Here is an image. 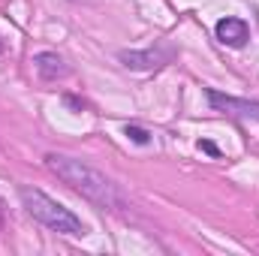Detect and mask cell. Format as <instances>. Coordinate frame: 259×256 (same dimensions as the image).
Wrapping results in <instances>:
<instances>
[{
    "mask_svg": "<svg viewBox=\"0 0 259 256\" xmlns=\"http://www.w3.org/2000/svg\"><path fill=\"white\" fill-rule=\"evenodd\" d=\"M199 148H202V151H208V154H214V157H220V148H217L214 142H208V139H202V142H199Z\"/></svg>",
    "mask_w": 259,
    "mask_h": 256,
    "instance_id": "8",
    "label": "cell"
},
{
    "mask_svg": "<svg viewBox=\"0 0 259 256\" xmlns=\"http://www.w3.org/2000/svg\"><path fill=\"white\" fill-rule=\"evenodd\" d=\"M46 163H49V169L64 181L69 190H75L81 199L94 202L97 208L115 211V214H124L130 208V202H127V196L121 193V187H118L112 178H106L100 169L88 166L84 160L64 157V154H49Z\"/></svg>",
    "mask_w": 259,
    "mask_h": 256,
    "instance_id": "1",
    "label": "cell"
},
{
    "mask_svg": "<svg viewBox=\"0 0 259 256\" xmlns=\"http://www.w3.org/2000/svg\"><path fill=\"white\" fill-rule=\"evenodd\" d=\"M175 58L172 49L166 46H157V49H145V52H121L118 61L127 66V69H160Z\"/></svg>",
    "mask_w": 259,
    "mask_h": 256,
    "instance_id": "4",
    "label": "cell"
},
{
    "mask_svg": "<svg viewBox=\"0 0 259 256\" xmlns=\"http://www.w3.org/2000/svg\"><path fill=\"white\" fill-rule=\"evenodd\" d=\"M33 66H36L39 78H46V81H58V78H66V75H69V66H66L64 58H58L55 52H39V55L33 58Z\"/></svg>",
    "mask_w": 259,
    "mask_h": 256,
    "instance_id": "6",
    "label": "cell"
},
{
    "mask_svg": "<svg viewBox=\"0 0 259 256\" xmlns=\"http://www.w3.org/2000/svg\"><path fill=\"white\" fill-rule=\"evenodd\" d=\"M127 136L136 142V145H148V142H151V133H148V130H142V127H136V124H130V127H127Z\"/></svg>",
    "mask_w": 259,
    "mask_h": 256,
    "instance_id": "7",
    "label": "cell"
},
{
    "mask_svg": "<svg viewBox=\"0 0 259 256\" xmlns=\"http://www.w3.org/2000/svg\"><path fill=\"white\" fill-rule=\"evenodd\" d=\"M3 223H6V205H3V199H0V232H3Z\"/></svg>",
    "mask_w": 259,
    "mask_h": 256,
    "instance_id": "9",
    "label": "cell"
},
{
    "mask_svg": "<svg viewBox=\"0 0 259 256\" xmlns=\"http://www.w3.org/2000/svg\"><path fill=\"white\" fill-rule=\"evenodd\" d=\"M18 196H21V205L27 208V214H30L33 220H39L42 226H49L52 232L72 235V238L84 235V223H81L69 208H64L61 202H55L52 196H46L42 190H36V187H21Z\"/></svg>",
    "mask_w": 259,
    "mask_h": 256,
    "instance_id": "2",
    "label": "cell"
},
{
    "mask_svg": "<svg viewBox=\"0 0 259 256\" xmlns=\"http://www.w3.org/2000/svg\"><path fill=\"white\" fill-rule=\"evenodd\" d=\"M0 52H3V39H0Z\"/></svg>",
    "mask_w": 259,
    "mask_h": 256,
    "instance_id": "10",
    "label": "cell"
},
{
    "mask_svg": "<svg viewBox=\"0 0 259 256\" xmlns=\"http://www.w3.org/2000/svg\"><path fill=\"white\" fill-rule=\"evenodd\" d=\"M205 97H208L211 109H217V112H223V115H232V118H253V121H259V103H253V100H238V97L220 94V91H214V88H208Z\"/></svg>",
    "mask_w": 259,
    "mask_h": 256,
    "instance_id": "3",
    "label": "cell"
},
{
    "mask_svg": "<svg viewBox=\"0 0 259 256\" xmlns=\"http://www.w3.org/2000/svg\"><path fill=\"white\" fill-rule=\"evenodd\" d=\"M214 33H217V39H220L223 46H229V49H244L247 39H250V27H247V21L232 18V15L220 18L217 27H214Z\"/></svg>",
    "mask_w": 259,
    "mask_h": 256,
    "instance_id": "5",
    "label": "cell"
}]
</instances>
